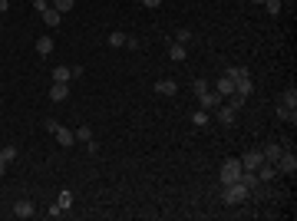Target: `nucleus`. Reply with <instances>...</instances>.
<instances>
[{
    "label": "nucleus",
    "instance_id": "1",
    "mask_svg": "<svg viewBox=\"0 0 297 221\" xmlns=\"http://www.w3.org/2000/svg\"><path fill=\"white\" fill-rule=\"evenodd\" d=\"M248 195H251V191H248L241 182H228V185L221 188V201H225V205H241Z\"/></svg>",
    "mask_w": 297,
    "mask_h": 221
},
{
    "label": "nucleus",
    "instance_id": "2",
    "mask_svg": "<svg viewBox=\"0 0 297 221\" xmlns=\"http://www.w3.org/2000/svg\"><path fill=\"white\" fill-rule=\"evenodd\" d=\"M46 132H53L56 142L63 145V149H73V145H76V135H73V129H66V126H60V122H53V119H46Z\"/></svg>",
    "mask_w": 297,
    "mask_h": 221
},
{
    "label": "nucleus",
    "instance_id": "3",
    "mask_svg": "<svg viewBox=\"0 0 297 221\" xmlns=\"http://www.w3.org/2000/svg\"><path fill=\"white\" fill-rule=\"evenodd\" d=\"M241 158H225V165H221V185H228V182H238V178H241Z\"/></svg>",
    "mask_w": 297,
    "mask_h": 221
},
{
    "label": "nucleus",
    "instance_id": "4",
    "mask_svg": "<svg viewBox=\"0 0 297 221\" xmlns=\"http://www.w3.org/2000/svg\"><path fill=\"white\" fill-rule=\"evenodd\" d=\"M274 168H277V175H294V172H297V155H294V149H284V152H281V158L274 162Z\"/></svg>",
    "mask_w": 297,
    "mask_h": 221
},
{
    "label": "nucleus",
    "instance_id": "5",
    "mask_svg": "<svg viewBox=\"0 0 297 221\" xmlns=\"http://www.w3.org/2000/svg\"><path fill=\"white\" fill-rule=\"evenodd\" d=\"M221 102H225V96H221L218 89H211V86L205 89V93H198V106H201V109H205V112H211V109H218Z\"/></svg>",
    "mask_w": 297,
    "mask_h": 221
},
{
    "label": "nucleus",
    "instance_id": "6",
    "mask_svg": "<svg viewBox=\"0 0 297 221\" xmlns=\"http://www.w3.org/2000/svg\"><path fill=\"white\" fill-rule=\"evenodd\" d=\"M234 93H238L241 99H248L254 93V83H251V73H248V69H238V76H234Z\"/></svg>",
    "mask_w": 297,
    "mask_h": 221
},
{
    "label": "nucleus",
    "instance_id": "7",
    "mask_svg": "<svg viewBox=\"0 0 297 221\" xmlns=\"http://www.w3.org/2000/svg\"><path fill=\"white\" fill-rule=\"evenodd\" d=\"M261 162H264L261 149H251V152H244V155H241V168H244V172H254V168L261 165Z\"/></svg>",
    "mask_w": 297,
    "mask_h": 221
},
{
    "label": "nucleus",
    "instance_id": "8",
    "mask_svg": "<svg viewBox=\"0 0 297 221\" xmlns=\"http://www.w3.org/2000/svg\"><path fill=\"white\" fill-rule=\"evenodd\" d=\"M215 116H218L221 126H234V119H238V109H231L228 102H221L218 109H215Z\"/></svg>",
    "mask_w": 297,
    "mask_h": 221
},
{
    "label": "nucleus",
    "instance_id": "9",
    "mask_svg": "<svg viewBox=\"0 0 297 221\" xmlns=\"http://www.w3.org/2000/svg\"><path fill=\"white\" fill-rule=\"evenodd\" d=\"M281 152H284V145H281V142H267V145L261 149L264 162H277V158H281Z\"/></svg>",
    "mask_w": 297,
    "mask_h": 221
},
{
    "label": "nucleus",
    "instance_id": "10",
    "mask_svg": "<svg viewBox=\"0 0 297 221\" xmlns=\"http://www.w3.org/2000/svg\"><path fill=\"white\" fill-rule=\"evenodd\" d=\"M33 211H36V208H33L30 198H20L17 205H13V215H17V218H33Z\"/></svg>",
    "mask_w": 297,
    "mask_h": 221
},
{
    "label": "nucleus",
    "instance_id": "11",
    "mask_svg": "<svg viewBox=\"0 0 297 221\" xmlns=\"http://www.w3.org/2000/svg\"><path fill=\"white\" fill-rule=\"evenodd\" d=\"M155 93H159V96H175L178 83L175 79H159V83H155Z\"/></svg>",
    "mask_w": 297,
    "mask_h": 221
},
{
    "label": "nucleus",
    "instance_id": "12",
    "mask_svg": "<svg viewBox=\"0 0 297 221\" xmlns=\"http://www.w3.org/2000/svg\"><path fill=\"white\" fill-rule=\"evenodd\" d=\"M66 96H69V83H53L50 86V99L53 102H63Z\"/></svg>",
    "mask_w": 297,
    "mask_h": 221
},
{
    "label": "nucleus",
    "instance_id": "13",
    "mask_svg": "<svg viewBox=\"0 0 297 221\" xmlns=\"http://www.w3.org/2000/svg\"><path fill=\"white\" fill-rule=\"evenodd\" d=\"M215 89H218L221 96L228 99L231 93H234V79H231V76H218V79H215Z\"/></svg>",
    "mask_w": 297,
    "mask_h": 221
},
{
    "label": "nucleus",
    "instance_id": "14",
    "mask_svg": "<svg viewBox=\"0 0 297 221\" xmlns=\"http://www.w3.org/2000/svg\"><path fill=\"white\" fill-rule=\"evenodd\" d=\"M40 17H43V23H46V27H53V30L60 27V20H63V13H60V10H53V7H46V10L40 13Z\"/></svg>",
    "mask_w": 297,
    "mask_h": 221
},
{
    "label": "nucleus",
    "instance_id": "15",
    "mask_svg": "<svg viewBox=\"0 0 297 221\" xmlns=\"http://www.w3.org/2000/svg\"><path fill=\"white\" fill-rule=\"evenodd\" d=\"M185 43H175V40H172V43H168V60H175V63H182V60H185Z\"/></svg>",
    "mask_w": 297,
    "mask_h": 221
},
{
    "label": "nucleus",
    "instance_id": "16",
    "mask_svg": "<svg viewBox=\"0 0 297 221\" xmlns=\"http://www.w3.org/2000/svg\"><path fill=\"white\" fill-rule=\"evenodd\" d=\"M208 122H211V116L205 109H195V112H192V126H195V129H205Z\"/></svg>",
    "mask_w": 297,
    "mask_h": 221
},
{
    "label": "nucleus",
    "instance_id": "17",
    "mask_svg": "<svg viewBox=\"0 0 297 221\" xmlns=\"http://www.w3.org/2000/svg\"><path fill=\"white\" fill-rule=\"evenodd\" d=\"M73 79V66H56L53 69V83H69Z\"/></svg>",
    "mask_w": 297,
    "mask_h": 221
},
{
    "label": "nucleus",
    "instance_id": "18",
    "mask_svg": "<svg viewBox=\"0 0 297 221\" xmlns=\"http://www.w3.org/2000/svg\"><path fill=\"white\" fill-rule=\"evenodd\" d=\"M36 53H40V56L53 53V36H40V40H36Z\"/></svg>",
    "mask_w": 297,
    "mask_h": 221
},
{
    "label": "nucleus",
    "instance_id": "19",
    "mask_svg": "<svg viewBox=\"0 0 297 221\" xmlns=\"http://www.w3.org/2000/svg\"><path fill=\"white\" fill-rule=\"evenodd\" d=\"M238 182H241V185L248 188V191H251V188H258V185H261V182H258V175H254V172H241V178H238Z\"/></svg>",
    "mask_w": 297,
    "mask_h": 221
},
{
    "label": "nucleus",
    "instance_id": "20",
    "mask_svg": "<svg viewBox=\"0 0 297 221\" xmlns=\"http://www.w3.org/2000/svg\"><path fill=\"white\" fill-rule=\"evenodd\" d=\"M126 40H129V36L122 33V30H112V33H109V46H112V50H119V46H126Z\"/></svg>",
    "mask_w": 297,
    "mask_h": 221
},
{
    "label": "nucleus",
    "instance_id": "21",
    "mask_svg": "<svg viewBox=\"0 0 297 221\" xmlns=\"http://www.w3.org/2000/svg\"><path fill=\"white\" fill-rule=\"evenodd\" d=\"M13 158H17V145H3V149H0V162H7V165H10Z\"/></svg>",
    "mask_w": 297,
    "mask_h": 221
},
{
    "label": "nucleus",
    "instance_id": "22",
    "mask_svg": "<svg viewBox=\"0 0 297 221\" xmlns=\"http://www.w3.org/2000/svg\"><path fill=\"white\" fill-rule=\"evenodd\" d=\"M73 3H76V0H50V7L60 10V13H69V10H73Z\"/></svg>",
    "mask_w": 297,
    "mask_h": 221
},
{
    "label": "nucleus",
    "instance_id": "23",
    "mask_svg": "<svg viewBox=\"0 0 297 221\" xmlns=\"http://www.w3.org/2000/svg\"><path fill=\"white\" fill-rule=\"evenodd\" d=\"M277 116H281V119H291V122H294L297 112H294V106H284V102H281V106H277Z\"/></svg>",
    "mask_w": 297,
    "mask_h": 221
},
{
    "label": "nucleus",
    "instance_id": "24",
    "mask_svg": "<svg viewBox=\"0 0 297 221\" xmlns=\"http://www.w3.org/2000/svg\"><path fill=\"white\" fill-rule=\"evenodd\" d=\"M73 135H76L79 142H89V139H93V129H89V126H79V129H76Z\"/></svg>",
    "mask_w": 297,
    "mask_h": 221
},
{
    "label": "nucleus",
    "instance_id": "25",
    "mask_svg": "<svg viewBox=\"0 0 297 221\" xmlns=\"http://www.w3.org/2000/svg\"><path fill=\"white\" fill-rule=\"evenodd\" d=\"M264 7H267L271 17H277V13H281V0H264Z\"/></svg>",
    "mask_w": 297,
    "mask_h": 221
},
{
    "label": "nucleus",
    "instance_id": "26",
    "mask_svg": "<svg viewBox=\"0 0 297 221\" xmlns=\"http://www.w3.org/2000/svg\"><path fill=\"white\" fill-rule=\"evenodd\" d=\"M284 106H297V93H294V86L284 89Z\"/></svg>",
    "mask_w": 297,
    "mask_h": 221
},
{
    "label": "nucleus",
    "instance_id": "27",
    "mask_svg": "<svg viewBox=\"0 0 297 221\" xmlns=\"http://www.w3.org/2000/svg\"><path fill=\"white\" fill-rule=\"evenodd\" d=\"M56 205H60V208H69V205H73V195H69V191H63V195H60V201H56Z\"/></svg>",
    "mask_w": 297,
    "mask_h": 221
},
{
    "label": "nucleus",
    "instance_id": "28",
    "mask_svg": "<svg viewBox=\"0 0 297 221\" xmlns=\"http://www.w3.org/2000/svg\"><path fill=\"white\" fill-rule=\"evenodd\" d=\"M188 40H192V30H185V27H182V30L175 33V43H188Z\"/></svg>",
    "mask_w": 297,
    "mask_h": 221
},
{
    "label": "nucleus",
    "instance_id": "29",
    "mask_svg": "<svg viewBox=\"0 0 297 221\" xmlns=\"http://www.w3.org/2000/svg\"><path fill=\"white\" fill-rule=\"evenodd\" d=\"M192 89H195V93H205V89H208V79H192Z\"/></svg>",
    "mask_w": 297,
    "mask_h": 221
},
{
    "label": "nucleus",
    "instance_id": "30",
    "mask_svg": "<svg viewBox=\"0 0 297 221\" xmlns=\"http://www.w3.org/2000/svg\"><path fill=\"white\" fill-rule=\"evenodd\" d=\"M33 7H36V13H43L50 7V0H33Z\"/></svg>",
    "mask_w": 297,
    "mask_h": 221
},
{
    "label": "nucleus",
    "instance_id": "31",
    "mask_svg": "<svg viewBox=\"0 0 297 221\" xmlns=\"http://www.w3.org/2000/svg\"><path fill=\"white\" fill-rule=\"evenodd\" d=\"M86 152H89V155H96V152H99V145H96V139H89V142H86Z\"/></svg>",
    "mask_w": 297,
    "mask_h": 221
},
{
    "label": "nucleus",
    "instance_id": "32",
    "mask_svg": "<svg viewBox=\"0 0 297 221\" xmlns=\"http://www.w3.org/2000/svg\"><path fill=\"white\" fill-rule=\"evenodd\" d=\"M142 3H145V7H152V10H155V7H162V0H142Z\"/></svg>",
    "mask_w": 297,
    "mask_h": 221
},
{
    "label": "nucleus",
    "instance_id": "33",
    "mask_svg": "<svg viewBox=\"0 0 297 221\" xmlns=\"http://www.w3.org/2000/svg\"><path fill=\"white\" fill-rule=\"evenodd\" d=\"M10 10V0H0V13H7Z\"/></svg>",
    "mask_w": 297,
    "mask_h": 221
},
{
    "label": "nucleus",
    "instance_id": "34",
    "mask_svg": "<svg viewBox=\"0 0 297 221\" xmlns=\"http://www.w3.org/2000/svg\"><path fill=\"white\" fill-rule=\"evenodd\" d=\"M3 172H7V162H0V175H3Z\"/></svg>",
    "mask_w": 297,
    "mask_h": 221
},
{
    "label": "nucleus",
    "instance_id": "35",
    "mask_svg": "<svg viewBox=\"0 0 297 221\" xmlns=\"http://www.w3.org/2000/svg\"><path fill=\"white\" fill-rule=\"evenodd\" d=\"M251 3H264V0H251Z\"/></svg>",
    "mask_w": 297,
    "mask_h": 221
}]
</instances>
